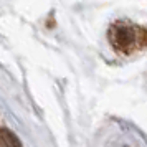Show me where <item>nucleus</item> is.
Instances as JSON below:
<instances>
[{
  "label": "nucleus",
  "mask_w": 147,
  "mask_h": 147,
  "mask_svg": "<svg viewBox=\"0 0 147 147\" xmlns=\"http://www.w3.org/2000/svg\"><path fill=\"white\" fill-rule=\"evenodd\" d=\"M109 43L117 53L132 55L147 47V28L131 22H116L109 28Z\"/></svg>",
  "instance_id": "nucleus-1"
},
{
  "label": "nucleus",
  "mask_w": 147,
  "mask_h": 147,
  "mask_svg": "<svg viewBox=\"0 0 147 147\" xmlns=\"http://www.w3.org/2000/svg\"><path fill=\"white\" fill-rule=\"evenodd\" d=\"M2 144L3 147H22L17 136H13L8 129H2Z\"/></svg>",
  "instance_id": "nucleus-2"
}]
</instances>
